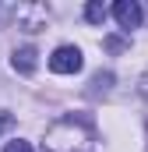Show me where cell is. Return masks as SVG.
<instances>
[{
	"label": "cell",
	"instance_id": "obj_1",
	"mask_svg": "<svg viewBox=\"0 0 148 152\" xmlns=\"http://www.w3.org/2000/svg\"><path fill=\"white\" fill-rule=\"evenodd\" d=\"M42 152H95V124L88 113H67L46 127Z\"/></svg>",
	"mask_w": 148,
	"mask_h": 152
},
{
	"label": "cell",
	"instance_id": "obj_2",
	"mask_svg": "<svg viewBox=\"0 0 148 152\" xmlns=\"http://www.w3.org/2000/svg\"><path fill=\"white\" fill-rule=\"evenodd\" d=\"M85 67V57L78 46H57L53 57H49V71L53 75H78Z\"/></svg>",
	"mask_w": 148,
	"mask_h": 152
},
{
	"label": "cell",
	"instance_id": "obj_3",
	"mask_svg": "<svg viewBox=\"0 0 148 152\" xmlns=\"http://www.w3.org/2000/svg\"><path fill=\"white\" fill-rule=\"evenodd\" d=\"M113 18H116V25L120 28H138L141 25V4H134V0H116L113 4Z\"/></svg>",
	"mask_w": 148,
	"mask_h": 152
},
{
	"label": "cell",
	"instance_id": "obj_4",
	"mask_svg": "<svg viewBox=\"0 0 148 152\" xmlns=\"http://www.w3.org/2000/svg\"><path fill=\"white\" fill-rule=\"evenodd\" d=\"M18 21L25 32H42L46 28V7H18Z\"/></svg>",
	"mask_w": 148,
	"mask_h": 152
},
{
	"label": "cell",
	"instance_id": "obj_5",
	"mask_svg": "<svg viewBox=\"0 0 148 152\" xmlns=\"http://www.w3.org/2000/svg\"><path fill=\"white\" fill-rule=\"evenodd\" d=\"M39 53H36V46H21V50H14V57H11V64H14V71L18 75H32L36 71V60Z\"/></svg>",
	"mask_w": 148,
	"mask_h": 152
},
{
	"label": "cell",
	"instance_id": "obj_6",
	"mask_svg": "<svg viewBox=\"0 0 148 152\" xmlns=\"http://www.w3.org/2000/svg\"><path fill=\"white\" fill-rule=\"evenodd\" d=\"M113 81H116L113 71H99V75L92 78V88H88V92H92V96H106V92L113 88Z\"/></svg>",
	"mask_w": 148,
	"mask_h": 152
},
{
	"label": "cell",
	"instance_id": "obj_7",
	"mask_svg": "<svg viewBox=\"0 0 148 152\" xmlns=\"http://www.w3.org/2000/svg\"><path fill=\"white\" fill-rule=\"evenodd\" d=\"M106 14H110V11H106L102 4H88V7H85V18H88L92 25H102V21H106Z\"/></svg>",
	"mask_w": 148,
	"mask_h": 152
},
{
	"label": "cell",
	"instance_id": "obj_8",
	"mask_svg": "<svg viewBox=\"0 0 148 152\" xmlns=\"http://www.w3.org/2000/svg\"><path fill=\"white\" fill-rule=\"evenodd\" d=\"M102 46H106L110 53H120V50H127L131 42H127V39H116V36H106V39H102Z\"/></svg>",
	"mask_w": 148,
	"mask_h": 152
},
{
	"label": "cell",
	"instance_id": "obj_9",
	"mask_svg": "<svg viewBox=\"0 0 148 152\" xmlns=\"http://www.w3.org/2000/svg\"><path fill=\"white\" fill-rule=\"evenodd\" d=\"M4 152H32V145L25 142V138H14V142H7V149Z\"/></svg>",
	"mask_w": 148,
	"mask_h": 152
}]
</instances>
